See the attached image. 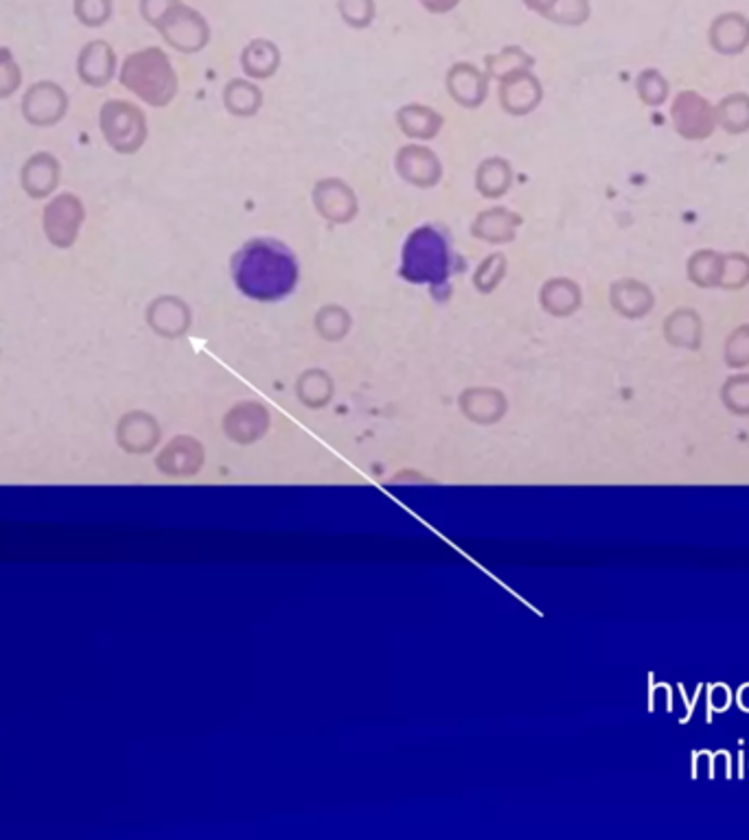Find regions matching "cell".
Masks as SVG:
<instances>
[{
    "mask_svg": "<svg viewBox=\"0 0 749 840\" xmlns=\"http://www.w3.org/2000/svg\"><path fill=\"white\" fill-rule=\"evenodd\" d=\"M725 398L729 400V407L740 409L742 405L749 407V377H738L727 383Z\"/></svg>",
    "mask_w": 749,
    "mask_h": 840,
    "instance_id": "obj_20",
    "label": "cell"
},
{
    "mask_svg": "<svg viewBox=\"0 0 749 840\" xmlns=\"http://www.w3.org/2000/svg\"><path fill=\"white\" fill-rule=\"evenodd\" d=\"M84 219H86V211L77 195L73 193L55 195L47 204L42 215V226L49 243L60 250L71 247L79 237Z\"/></svg>",
    "mask_w": 749,
    "mask_h": 840,
    "instance_id": "obj_5",
    "label": "cell"
},
{
    "mask_svg": "<svg viewBox=\"0 0 749 840\" xmlns=\"http://www.w3.org/2000/svg\"><path fill=\"white\" fill-rule=\"evenodd\" d=\"M638 92L651 107H660L669 99V81L658 68H649L638 77Z\"/></svg>",
    "mask_w": 749,
    "mask_h": 840,
    "instance_id": "obj_16",
    "label": "cell"
},
{
    "mask_svg": "<svg viewBox=\"0 0 749 840\" xmlns=\"http://www.w3.org/2000/svg\"><path fill=\"white\" fill-rule=\"evenodd\" d=\"M114 68H116V58L107 42L94 40L81 49L77 60V75L86 86L90 88L105 86L112 79Z\"/></svg>",
    "mask_w": 749,
    "mask_h": 840,
    "instance_id": "obj_10",
    "label": "cell"
},
{
    "mask_svg": "<svg viewBox=\"0 0 749 840\" xmlns=\"http://www.w3.org/2000/svg\"><path fill=\"white\" fill-rule=\"evenodd\" d=\"M615 307L627 318H643L656 305L653 292L638 280H622L613 288Z\"/></svg>",
    "mask_w": 749,
    "mask_h": 840,
    "instance_id": "obj_11",
    "label": "cell"
},
{
    "mask_svg": "<svg viewBox=\"0 0 749 840\" xmlns=\"http://www.w3.org/2000/svg\"><path fill=\"white\" fill-rule=\"evenodd\" d=\"M230 273L241 296L257 303H279L294 294L301 267L283 241L259 237L243 243L232 256Z\"/></svg>",
    "mask_w": 749,
    "mask_h": 840,
    "instance_id": "obj_1",
    "label": "cell"
},
{
    "mask_svg": "<svg viewBox=\"0 0 749 840\" xmlns=\"http://www.w3.org/2000/svg\"><path fill=\"white\" fill-rule=\"evenodd\" d=\"M664 335L675 346L697 348L701 344V318L693 309H675L664 322Z\"/></svg>",
    "mask_w": 749,
    "mask_h": 840,
    "instance_id": "obj_12",
    "label": "cell"
},
{
    "mask_svg": "<svg viewBox=\"0 0 749 840\" xmlns=\"http://www.w3.org/2000/svg\"><path fill=\"white\" fill-rule=\"evenodd\" d=\"M68 110V97L62 86L53 81L34 84L23 97V114L31 125H58Z\"/></svg>",
    "mask_w": 749,
    "mask_h": 840,
    "instance_id": "obj_7",
    "label": "cell"
},
{
    "mask_svg": "<svg viewBox=\"0 0 749 840\" xmlns=\"http://www.w3.org/2000/svg\"><path fill=\"white\" fill-rule=\"evenodd\" d=\"M120 81L132 92L145 97L152 103H158L163 99L165 88L169 86L167 60L156 49L135 53L125 60L120 71Z\"/></svg>",
    "mask_w": 749,
    "mask_h": 840,
    "instance_id": "obj_3",
    "label": "cell"
},
{
    "mask_svg": "<svg viewBox=\"0 0 749 840\" xmlns=\"http://www.w3.org/2000/svg\"><path fill=\"white\" fill-rule=\"evenodd\" d=\"M716 125L727 133H742L749 129V94L734 92L719 101Z\"/></svg>",
    "mask_w": 749,
    "mask_h": 840,
    "instance_id": "obj_13",
    "label": "cell"
},
{
    "mask_svg": "<svg viewBox=\"0 0 749 840\" xmlns=\"http://www.w3.org/2000/svg\"><path fill=\"white\" fill-rule=\"evenodd\" d=\"M721 263L723 254L714 250H699L688 260V278L695 285L712 290L721 283Z\"/></svg>",
    "mask_w": 749,
    "mask_h": 840,
    "instance_id": "obj_14",
    "label": "cell"
},
{
    "mask_svg": "<svg viewBox=\"0 0 749 840\" xmlns=\"http://www.w3.org/2000/svg\"><path fill=\"white\" fill-rule=\"evenodd\" d=\"M727 361L740 366L749 361V327L736 329L727 340Z\"/></svg>",
    "mask_w": 749,
    "mask_h": 840,
    "instance_id": "obj_19",
    "label": "cell"
},
{
    "mask_svg": "<svg viewBox=\"0 0 749 840\" xmlns=\"http://www.w3.org/2000/svg\"><path fill=\"white\" fill-rule=\"evenodd\" d=\"M710 47L721 55H738L749 47V21L738 12H727L710 25Z\"/></svg>",
    "mask_w": 749,
    "mask_h": 840,
    "instance_id": "obj_9",
    "label": "cell"
},
{
    "mask_svg": "<svg viewBox=\"0 0 749 840\" xmlns=\"http://www.w3.org/2000/svg\"><path fill=\"white\" fill-rule=\"evenodd\" d=\"M675 131L686 140H706L716 129V110L699 92L684 90L671 107Z\"/></svg>",
    "mask_w": 749,
    "mask_h": 840,
    "instance_id": "obj_6",
    "label": "cell"
},
{
    "mask_svg": "<svg viewBox=\"0 0 749 840\" xmlns=\"http://www.w3.org/2000/svg\"><path fill=\"white\" fill-rule=\"evenodd\" d=\"M60 176H62V169H60L58 158L53 154L40 152V154H34L25 163V167L21 171V182H23V189L29 198L42 200V198H49L58 189Z\"/></svg>",
    "mask_w": 749,
    "mask_h": 840,
    "instance_id": "obj_8",
    "label": "cell"
},
{
    "mask_svg": "<svg viewBox=\"0 0 749 840\" xmlns=\"http://www.w3.org/2000/svg\"><path fill=\"white\" fill-rule=\"evenodd\" d=\"M101 131L107 145L116 152L130 154L143 140V116L125 101H107L99 114Z\"/></svg>",
    "mask_w": 749,
    "mask_h": 840,
    "instance_id": "obj_4",
    "label": "cell"
},
{
    "mask_svg": "<svg viewBox=\"0 0 749 840\" xmlns=\"http://www.w3.org/2000/svg\"><path fill=\"white\" fill-rule=\"evenodd\" d=\"M23 84L21 66L14 53L5 47H0V99L12 97Z\"/></svg>",
    "mask_w": 749,
    "mask_h": 840,
    "instance_id": "obj_18",
    "label": "cell"
},
{
    "mask_svg": "<svg viewBox=\"0 0 749 840\" xmlns=\"http://www.w3.org/2000/svg\"><path fill=\"white\" fill-rule=\"evenodd\" d=\"M749 285V256L742 252L723 254L721 263V283L723 290H740Z\"/></svg>",
    "mask_w": 749,
    "mask_h": 840,
    "instance_id": "obj_15",
    "label": "cell"
},
{
    "mask_svg": "<svg viewBox=\"0 0 749 840\" xmlns=\"http://www.w3.org/2000/svg\"><path fill=\"white\" fill-rule=\"evenodd\" d=\"M73 12H75V18L84 27L94 29V27H101L110 21L112 0H75Z\"/></svg>",
    "mask_w": 749,
    "mask_h": 840,
    "instance_id": "obj_17",
    "label": "cell"
},
{
    "mask_svg": "<svg viewBox=\"0 0 749 840\" xmlns=\"http://www.w3.org/2000/svg\"><path fill=\"white\" fill-rule=\"evenodd\" d=\"M449 234L432 224L412 230L402 250V278L410 285L430 288L436 296L449 294L452 276L458 269Z\"/></svg>",
    "mask_w": 749,
    "mask_h": 840,
    "instance_id": "obj_2",
    "label": "cell"
}]
</instances>
